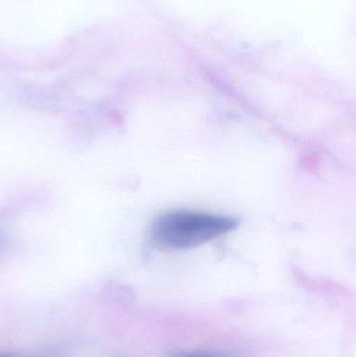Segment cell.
<instances>
[{"instance_id": "1", "label": "cell", "mask_w": 356, "mask_h": 357, "mask_svg": "<svg viewBox=\"0 0 356 357\" xmlns=\"http://www.w3.org/2000/svg\"><path fill=\"white\" fill-rule=\"evenodd\" d=\"M238 226L230 216L205 212L179 211L163 214L152 228V241L158 249L179 251L204 245Z\"/></svg>"}, {"instance_id": "2", "label": "cell", "mask_w": 356, "mask_h": 357, "mask_svg": "<svg viewBox=\"0 0 356 357\" xmlns=\"http://www.w3.org/2000/svg\"><path fill=\"white\" fill-rule=\"evenodd\" d=\"M169 357H234L231 354L219 351H180L171 354Z\"/></svg>"}, {"instance_id": "3", "label": "cell", "mask_w": 356, "mask_h": 357, "mask_svg": "<svg viewBox=\"0 0 356 357\" xmlns=\"http://www.w3.org/2000/svg\"><path fill=\"white\" fill-rule=\"evenodd\" d=\"M0 357H8V356H0Z\"/></svg>"}]
</instances>
